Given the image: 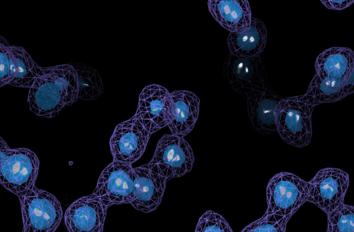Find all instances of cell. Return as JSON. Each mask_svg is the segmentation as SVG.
Segmentation results:
<instances>
[{"label": "cell", "mask_w": 354, "mask_h": 232, "mask_svg": "<svg viewBox=\"0 0 354 232\" xmlns=\"http://www.w3.org/2000/svg\"><path fill=\"white\" fill-rule=\"evenodd\" d=\"M304 96L283 98L276 109L277 132L288 144L301 148L312 138L311 117L314 109Z\"/></svg>", "instance_id": "obj_2"}, {"label": "cell", "mask_w": 354, "mask_h": 232, "mask_svg": "<svg viewBox=\"0 0 354 232\" xmlns=\"http://www.w3.org/2000/svg\"><path fill=\"white\" fill-rule=\"evenodd\" d=\"M10 48L16 64V75L10 85L30 88L37 78L44 75L42 67L33 61L23 47L10 46Z\"/></svg>", "instance_id": "obj_20"}, {"label": "cell", "mask_w": 354, "mask_h": 232, "mask_svg": "<svg viewBox=\"0 0 354 232\" xmlns=\"http://www.w3.org/2000/svg\"><path fill=\"white\" fill-rule=\"evenodd\" d=\"M223 77L245 99L254 90L269 85L260 56L243 58L229 52L223 63Z\"/></svg>", "instance_id": "obj_7"}, {"label": "cell", "mask_w": 354, "mask_h": 232, "mask_svg": "<svg viewBox=\"0 0 354 232\" xmlns=\"http://www.w3.org/2000/svg\"><path fill=\"white\" fill-rule=\"evenodd\" d=\"M321 3L327 8L330 10H341L354 3V0L334 1V0H321Z\"/></svg>", "instance_id": "obj_27"}, {"label": "cell", "mask_w": 354, "mask_h": 232, "mask_svg": "<svg viewBox=\"0 0 354 232\" xmlns=\"http://www.w3.org/2000/svg\"><path fill=\"white\" fill-rule=\"evenodd\" d=\"M195 232H233V231L223 216L212 211H207L198 220Z\"/></svg>", "instance_id": "obj_26"}, {"label": "cell", "mask_w": 354, "mask_h": 232, "mask_svg": "<svg viewBox=\"0 0 354 232\" xmlns=\"http://www.w3.org/2000/svg\"><path fill=\"white\" fill-rule=\"evenodd\" d=\"M10 45L0 36V86L10 84L16 75L15 57L10 48Z\"/></svg>", "instance_id": "obj_25"}, {"label": "cell", "mask_w": 354, "mask_h": 232, "mask_svg": "<svg viewBox=\"0 0 354 232\" xmlns=\"http://www.w3.org/2000/svg\"><path fill=\"white\" fill-rule=\"evenodd\" d=\"M282 99L269 85L254 90L246 97L250 122L259 133L270 135L277 131L276 109Z\"/></svg>", "instance_id": "obj_13"}, {"label": "cell", "mask_w": 354, "mask_h": 232, "mask_svg": "<svg viewBox=\"0 0 354 232\" xmlns=\"http://www.w3.org/2000/svg\"><path fill=\"white\" fill-rule=\"evenodd\" d=\"M171 97L173 115L168 126L173 135L184 137L192 130L198 119L200 99L187 90L173 91Z\"/></svg>", "instance_id": "obj_16"}, {"label": "cell", "mask_w": 354, "mask_h": 232, "mask_svg": "<svg viewBox=\"0 0 354 232\" xmlns=\"http://www.w3.org/2000/svg\"><path fill=\"white\" fill-rule=\"evenodd\" d=\"M0 182L19 197L34 186L39 161L35 153L25 148H10L0 138Z\"/></svg>", "instance_id": "obj_1"}, {"label": "cell", "mask_w": 354, "mask_h": 232, "mask_svg": "<svg viewBox=\"0 0 354 232\" xmlns=\"http://www.w3.org/2000/svg\"><path fill=\"white\" fill-rule=\"evenodd\" d=\"M207 6L213 18L230 32L245 31L251 25V10L245 0H209Z\"/></svg>", "instance_id": "obj_15"}, {"label": "cell", "mask_w": 354, "mask_h": 232, "mask_svg": "<svg viewBox=\"0 0 354 232\" xmlns=\"http://www.w3.org/2000/svg\"><path fill=\"white\" fill-rule=\"evenodd\" d=\"M326 232H354V206L341 204L327 214Z\"/></svg>", "instance_id": "obj_23"}, {"label": "cell", "mask_w": 354, "mask_h": 232, "mask_svg": "<svg viewBox=\"0 0 354 232\" xmlns=\"http://www.w3.org/2000/svg\"><path fill=\"white\" fill-rule=\"evenodd\" d=\"M171 93L163 86L152 84L143 88L139 96L137 119L151 133L168 126L172 119Z\"/></svg>", "instance_id": "obj_9"}, {"label": "cell", "mask_w": 354, "mask_h": 232, "mask_svg": "<svg viewBox=\"0 0 354 232\" xmlns=\"http://www.w3.org/2000/svg\"><path fill=\"white\" fill-rule=\"evenodd\" d=\"M133 175L130 204L144 213L156 210L162 201L167 180L152 171L148 163L133 168Z\"/></svg>", "instance_id": "obj_12"}, {"label": "cell", "mask_w": 354, "mask_h": 232, "mask_svg": "<svg viewBox=\"0 0 354 232\" xmlns=\"http://www.w3.org/2000/svg\"><path fill=\"white\" fill-rule=\"evenodd\" d=\"M106 207L93 193L72 203L64 215L68 232H103Z\"/></svg>", "instance_id": "obj_11"}, {"label": "cell", "mask_w": 354, "mask_h": 232, "mask_svg": "<svg viewBox=\"0 0 354 232\" xmlns=\"http://www.w3.org/2000/svg\"><path fill=\"white\" fill-rule=\"evenodd\" d=\"M349 185V175L337 168L318 171L308 182L307 201L315 204L327 214L343 204Z\"/></svg>", "instance_id": "obj_6"}, {"label": "cell", "mask_w": 354, "mask_h": 232, "mask_svg": "<svg viewBox=\"0 0 354 232\" xmlns=\"http://www.w3.org/2000/svg\"><path fill=\"white\" fill-rule=\"evenodd\" d=\"M133 176L131 164L113 160L100 174L93 193L108 208L113 204H130Z\"/></svg>", "instance_id": "obj_8"}, {"label": "cell", "mask_w": 354, "mask_h": 232, "mask_svg": "<svg viewBox=\"0 0 354 232\" xmlns=\"http://www.w3.org/2000/svg\"><path fill=\"white\" fill-rule=\"evenodd\" d=\"M194 161L192 149L183 137L165 135L158 141L148 163L149 168L167 180L189 173Z\"/></svg>", "instance_id": "obj_5"}, {"label": "cell", "mask_w": 354, "mask_h": 232, "mask_svg": "<svg viewBox=\"0 0 354 232\" xmlns=\"http://www.w3.org/2000/svg\"><path fill=\"white\" fill-rule=\"evenodd\" d=\"M76 72L78 99L94 100L103 92V84L99 72L84 64H71Z\"/></svg>", "instance_id": "obj_22"}, {"label": "cell", "mask_w": 354, "mask_h": 232, "mask_svg": "<svg viewBox=\"0 0 354 232\" xmlns=\"http://www.w3.org/2000/svg\"><path fill=\"white\" fill-rule=\"evenodd\" d=\"M19 198L24 226L22 232H54L57 229L63 212L55 196L35 186Z\"/></svg>", "instance_id": "obj_3"}, {"label": "cell", "mask_w": 354, "mask_h": 232, "mask_svg": "<svg viewBox=\"0 0 354 232\" xmlns=\"http://www.w3.org/2000/svg\"><path fill=\"white\" fill-rule=\"evenodd\" d=\"M308 197V182L298 176L281 172L269 181L266 188V214L290 218Z\"/></svg>", "instance_id": "obj_4"}, {"label": "cell", "mask_w": 354, "mask_h": 232, "mask_svg": "<svg viewBox=\"0 0 354 232\" xmlns=\"http://www.w3.org/2000/svg\"><path fill=\"white\" fill-rule=\"evenodd\" d=\"M27 102L32 112L48 118L56 116L66 106L59 87L46 73L30 88Z\"/></svg>", "instance_id": "obj_14"}, {"label": "cell", "mask_w": 354, "mask_h": 232, "mask_svg": "<svg viewBox=\"0 0 354 232\" xmlns=\"http://www.w3.org/2000/svg\"><path fill=\"white\" fill-rule=\"evenodd\" d=\"M290 218L277 214H264L252 222L241 232H286V224Z\"/></svg>", "instance_id": "obj_24"}, {"label": "cell", "mask_w": 354, "mask_h": 232, "mask_svg": "<svg viewBox=\"0 0 354 232\" xmlns=\"http://www.w3.org/2000/svg\"><path fill=\"white\" fill-rule=\"evenodd\" d=\"M347 81L345 79H335L315 73L304 96L313 106L341 100L350 94L346 86Z\"/></svg>", "instance_id": "obj_19"}, {"label": "cell", "mask_w": 354, "mask_h": 232, "mask_svg": "<svg viewBox=\"0 0 354 232\" xmlns=\"http://www.w3.org/2000/svg\"><path fill=\"white\" fill-rule=\"evenodd\" d=\"M151 134L135 117L117 125L109 141L113 160L132 164L143 154Z\"/></svg>", "instance_id": "obj_10"}, {"label": "cell", "mask_w": 354, "mask_h": 232, "mask_svg": "<svg viewBox=\"0 0 354 232\" xmlns=\"http://www.w3.org/2000/svg\"><path fill=\"white\" fill-rule=\"evenodd\" d=\"M315 69L319 75L348 81L354 71V51L346 47L326 49L317 57Z\"/></svg>", "instance_id": "obj_18"}, {"label": "cell", "mask_w": 354, "mask_h": 232, "mask_svg": "<svg viewBox=\"0 0 354 232\" xmlns=\"http://www.w3.org/2000/svg\"><path fill=\"white\" fill-rule=\"evenodd\" d=\"M44 72L59 87L66 105L74 104L78 99V84L75 70L71 64L42 67Z\"/></svg>", "instance_id": "obj_21"}, {"label": "cell", "mask_w": 354, "mask_h": 232, "mask_svg": "<svg viewBox=\"0 0 354 232\" xmlns=\"http://www.w3.org/2000/svg\"><path fill=\"white\" fill-rule=\"evenodd\" d=\"M267 31L264 23L252 17L249 28L243 32H230L227 43L230 52L238 57L253 58L265 48Z\"/></svg>", "instance_id": "obj_17"}]
</instances>
